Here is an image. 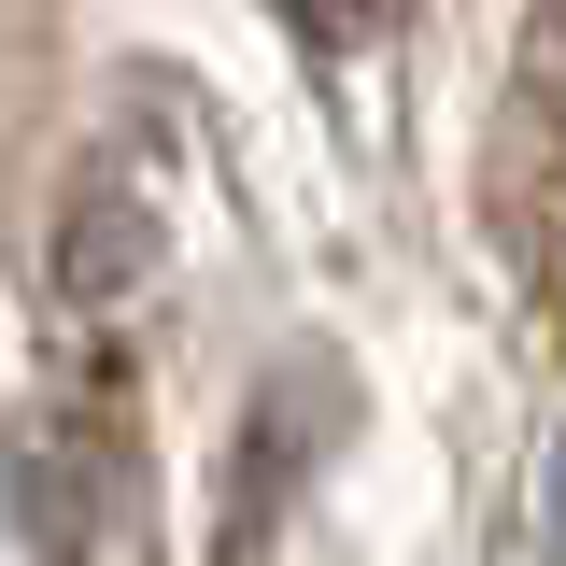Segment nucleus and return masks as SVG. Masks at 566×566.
<instances>
[{"mask_svg":"<svg viewBox=\"0 0 566 566\" xmlns=\"http://www.w3.org/2000/svg\"><path fill=\"white\" fill-rule=\"evenodd\" d=\"M270 14H283V29H312V43H354L382 0H270Z\"/></svg>","mask_w":566,"mask_h":566,"instance_id":"obj_1","label":"nucleus"},{"mask_svg":"<svg viewBox=\"0 0 566 566\" xmlns=\"http://www.w3.org/2000/svg\"><path fill=\"white\" fill-rule=\"evenodd\" d=\"M553 538H566V468H553Z\"/></svg>","mask_w":566,"mask_h":566,"instance_id":"obj_2","label":"nucleus"}]
</instances>
